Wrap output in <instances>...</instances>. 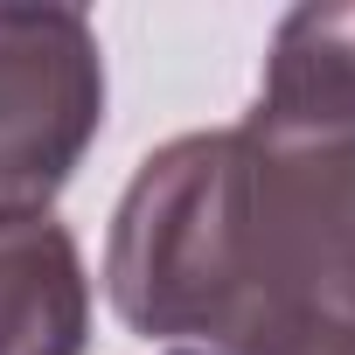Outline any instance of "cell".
<instances>
[{"mask_svg":"<svg viewBox=\"0 0 355 355\" xmlns=\"http://www.w3.org/2000/svg\"><path fill=\"white\" fill-rule=\"evenodd\" d=\"M258 355H355V327L327 320V313H300L293 327H279Z\"/></svg>","mask_w":355,"mask_h":355,"instance_id":"cell-6","label":"cell"},{"mask_svg":"<svg viewBox=\"0 0 355 355\" xmlns=\"http://www.w3.org/2000/svg\"><path fill=\"white\" fill-rule=\"evenodd\" d=\"M251 216L286 306L355 327V132L293 146L251 139Z\"/></svg>","mask_w":355,"mask_h":355,"instance_id":"cell-3","label":"cell"},{"mask_svg":"<svg viewBox=\"0 0 355 355\" xmlns=\"http://www.w3.org/2000/svg\"><path fill=\"white\" fill-rule=\"evenodd\" d=\"M244 132L265 146L355 132V8H293L279 21Z\"/></svg>","mask_w":355,"mask_h":355,"instance_id":"cell-4","label":"cell"},{"mask_svg":"<svg viewBox=\"0 0 355 355\" xmlns=\"http://www.w3.org/2000/svg\"><path fill=\"white\" fill-rule=\"evenodd\" d=\"M105 286L132 334L209 341L223 355H258L300 320L258 251L244 125L189 132L139 160L112 216Z\"/></svg>","mask_w":355,"mask_h":355,"instance_id":"cell-1","label":"cell"},{"mask_svg":"<svg viewBox=\"0 0 355 355\" xmlns=\"http://www.w3.org/2000/svg\"><path fill=\"white\" fill-rule=\"evenodd\" d=\"M91 286L49 209H0V355H84Z\"/></svg>","mask_w":355,"mask_h":355,"instance_id":"cell-5","label":"cell"},{"mask_svg":"<svg viewBox=\"0 0 355 355\" xmlns=\"http://www.w3.org/2000/svg\"><path fill=\"white\" fill-rule=\"evenodd\" d=\"M105 119L98 35L77 8H0V209H49Z\"/></svg>","mask_w":355,"mask_h":355,"instance_id":"cell-2","label":"cell"},{"mask_svg":"<svg viewBox=\"0 0 355 355\" xmlns=\"http://www.w3.org/2000/svg\"><path fill=\"white\" fill-rule=\"evenodd\" d=\"M182 355H196V348H182Z\"/></svg>","mask_w":355,"mask_h":355,"instance_id":"cell-7","label":"cell"}]
</instances>
